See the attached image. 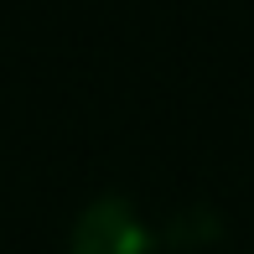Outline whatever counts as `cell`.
Instances as JSON below:
<instances>
[{"mask_svg":"<svg viewBox=\"0 0 254 254\" xmlns=\"http://www.w3.org/2000/svg\"><path fill=\"white\" fill-rule=\"evenodd\" d=\"M151 239H145V223L125 197H99L83 207L73 228V254H145Z\"/></svg>","mask_w":254,"mask_h":254,"instance_id":"1","label":"cell"}]
</instances>
